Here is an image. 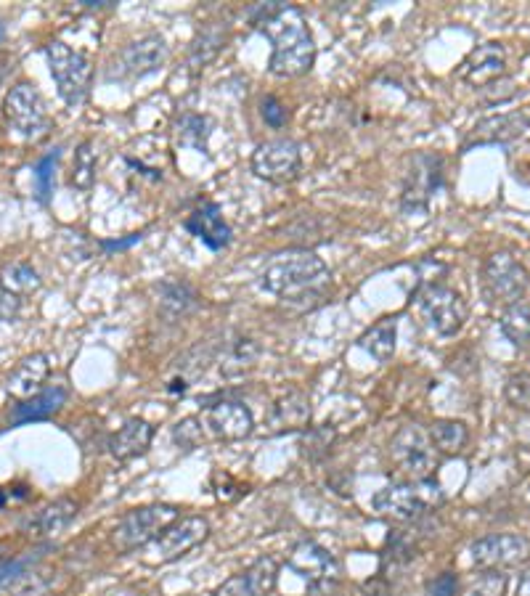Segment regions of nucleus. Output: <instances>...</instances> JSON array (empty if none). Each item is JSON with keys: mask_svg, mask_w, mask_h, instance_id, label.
Instances as JSON below:
<instances>
[{"mask_svg": "<svg viewBox=\"0 0 530 596\" xmlns=\"http://www.w3.org/2000/svg\"><path fill=\"white\" fill-rule=\"evenodd\" d=\"M260 358V345L252 337H234L231 342H226V348L220 353L218 369L226 379L242 377L247 371H252L258 366Z\"/></svg>", "mask_w": 530, "mask_h": 596, "instance_id": "a878e982", "label": "nucleus"}, {"mask_svg": "<svg viewBox=\"0 0 530 596\" xmlns=\"http://www.w3.org/2000/svg\"><path fill=\"white\" fill-rule=\"evenodd\" d=\"M507 398L512 406L523 408V411H530V377L528 374H520V377L509 379Z\"/></svg>", "mask_w": 530, "mask_h": 596, "instance_id": "ea45409f", "label": "nucleus"}, {"mask_svg": "<svg viewBox=\"0 0 530 596\" xmlns=\"http://www.w3.org/2000/svg\"><path fill=\"white\" fill-rule=\"evenodd\" d=\"M279 581V562L273 557L255 559L244 573L231 575L212 596H268Z\"/></svg>", "mask_w": 530, "mask_h": 596, "instance_id": "6ab92c4d", "label": "nucleus"}, {"mask_svg": "<svg viewBox=\"0 0 530 596\" xmlns=\"http://www.w3.org/2000/svg\"><path fill=\"white\" fill-rule=\"evenodd\" d=\"M210 536V522L205 517H178L170 522L152 544L144 546L146 559L152 565H167L181 559L183 554H189L194 546H199L205 538Z\"/></svg>", "mask_w": 530, "mask_h": 596, "instance_id": "9b49d317", "label": "nucleus"}, {"mask_svg": "<svg viewBox=\"0 0 530 596\" xmlns=\"http://www.w3.org/2000/svg\"><path fill=\"white\" fill-rule=\"evenodd\" d=\"M308 424H311V398L303 390L292 387L273 403L271 427L276 432L308 430Z\"/></svg>", "mask_w": 530, "mask_h": 596, "instance_id": "5701e85b", "label": "nucleus"}, {"mask_svg": "<svg viewBox=\"0 0 530 596\" xmlns=\"http://www.w3.org/2000/svg\"><path fill=\"white\" fill-rule=\"evenodd\" d=\"M67 398L69 393L64 387H46V390H40L38 395H32V398L16 403V406L11 408V414H8V424H11V427H22V424L46 422V419L56 416L61 408L67 406Z\"/></svg>", "mask_w": 530, "mask_h": 596, "instance_id": "412c9836", "label": "nucleus"}, {"mask_svg": "<svg viewBox=\"0 0 530 596\" xmlns=\"http://www.w3.org/2000/svg\"><path fill=\"white\" fill-rule=\"evenodd\" d=\"M334 440H337V432H334L332 424H321V427H308L303 432V438H300V451L308 459H321L329 453V448L334 446Z\"/></svg>", "mask_w": 530, "mask_h": 596, "instance_id": "f704fd0d", "label": "nucleus"}, {"mask_svg": "<svg viewBox=\"0 0 530 596\" xmlns=\"http://www.w3.org/2000/svg\"><path fill=\"white\" fill-rule=\"evenodd\" d=\"M154 427L146 419H128L120 430L109 438V453L117 461H130L146 453V448L152 446Z\"/></svg>", "mask_w": 530, "mask_h": 596, "instance_id": "b1692460", "label": "nucleus"}, {"mask_svg": "<svg viewBox=\"0 0 530 596\" xmlns=\"http://www.w3.org/2000/svg\"><path fill=\"white\" fill-rule=\"evenodd\" d=\"M48 59V69H51L53 83H56V91L64 99L67 106L83 104L91 93L93 83V67L91 61L85 59L83 53L69 48L67 43L61 40H51L46 48H43Z\"/></svg>", "mask_w": 530, "mask_h": 596, "instance_id": "7ed1b4c3", "label": "nucleus"}, {"mask_svg": "<svg viewBox=\"0 0 530 596\" xmlns=\"http://www.w3.org/2000/svg\"><path fill=\"white\" fill-rule=\"evenodd\" d=\"M210 136V117H202V114H183L181 120H178V141H181V146H189V149L199 151V154H210Z\"/></svg>", "mask_w": 530, "mask_h": 596, "instance_id": "c756f323", "label": "nucleus"}, {"mask_svg": "<svg viewBox=\"0 0 530 596\" xmlns=\"http://www.w3.org/2000/svg\"><path fill=\"white\" fill-rule=\"evenodd\" d=\"M260 114H263L265 125H271V128H284L289 120V112L287 106L281 104L276 96H265L263 101H260Z\"/></svg>", "mask_w": 530, "mask_h": 596, "instance_id": "58836bf2", "label": "nucleus"}, {"mask_svg": "<svg viewBox=\"0 0 530 596\" xmlns=\"http://www.w3.org/2000/svg\"><path fill=\"white\" fill-rule=\"evenodd\" d=\"M199 419L212 438L218 440H244L255 430L252 411L239 400H218L212 406H205Z\"/></svg>", "mask_w": 530, "mask_h": 596, "instance_id": "dca6fc26", "label": "nucleus"}, {"mask_svg": "<svg viewBox=\"0 0 530 596\" xmlns=\"http://www.w3.org/2000/svg\"><path fill=\"white\" fill-rule=\"evenodd\" d=\"M77 517V504L72 498H56L53 504H48L46 509H40L30 522L27 530L35 538H53L59 536L61 530L67 528L69 522Z\"/></svg>", "mask_w": 530, "mask_h": 596, "instance_id": "393cba45", "label": "nucleus"}, {"mask_svg": "<svg viewBox=\"0 0 530 596\" xmlns=\"http://www.w3.org/2000/svg\"><path fill=\"white\" fill-rule=\"evenodd\" d=\"M183 228L191 236H197L199 242L205 244L212 252H220L231 244V226H228L223 215H220L218 204H202L199 210H194L189 218L183 220Z\"/></svg>", "mask_w": 530, "mask_h": 596, "instance_id": "aec40b11", "label": "nucleus"}, {"mask_svg": "<svg viewBox=\"0 0 530 596\" xmlns=\"http://www.w3.org/2000/svg\"><path fill=\"white\" fill-rule=\"evenodd\" d=\"M72 186L75 189L88 191L96 181V151H93L91 141H83V144L75 149V159H72Z\"/></svg>", "mask_w": 530, "mask_h": 596, "instance_id": "72a5a7b5", "label": "nucleus"}, {"mask_svg": "<svg viewBox=\"0 0 530 596\" xmlns=\"http://www.w3.org/2000/svg\"><path fill=\"white\" fill-rule=\"evenodd\" d=\"M417 297V308L422 321L430 332L438 337H454L462 332L464 321H467V302L456 289L440 284H424L414 292Z\"/></svg>", "mask_w": 530, "mask_h": 596, "instance_id": "20e7f679", "label": "nucleus"}, {"mask_svg": "<svg viewBox=\"0 0 530 596\" xmlns=\"http://www.w3.org/2000/svg\"><path fill=\"white\" fill-rule=\"evenodd\" d=\"M223 38H226V30H220V27H207L197 40H194V46H191V72H199V69H205L215 56H218L220 46H223Z\"/></svg>", "mask_w": 530, "mask_h": 596, "instance_id": "473e14b6", "label": "nucleus"}, {"mask_svg": "<svg viewBox=\"0 0 530 596\" xmlns=\"http://www.w3.org/2000/svg\"><path fill=\"white\" fill-rule=\"evenodd\" d=\"M440 501H443V491H440L438 483H432L430 477V480H422L417 485H387L371 498V509L382 517H390V520L411 522Z\"/></svg>", "mask_w": 530, "mask_h": 596, "instance_id": "423d86ee", "label": "nucleus"}, {"mask_svg": "<svg viewBox=\"0 0 530 596\" xmlns=\"http://www.w3.org/2000/svg\"><path fill=\"white\" fill-rule=\"evenodd\" d=\"M501 332L512 345L523 348L530 342V305L528 302H517L512 308L504 310L501 316Z\"/></svg>", "mask_w": 530, "mask_h": 596, "instance_id": "2f4dec72", "label": "nucleus"}, {"mask_svg": "<svg viewBox=\"0 0 530 596\" xmlns=\"http://www.w3.org/2000/svg\"><path fill=\"white\" fill-rule=\"evenodd\" d=\"M470 554L480 570H501V567L525 562L530 557V544L528 538L517 533H493V536L477 538L470 546Z\"/></svg>", "mask_w": 530, "mask_h": 596, "instance_id": "2eb2a0df", "label": "nucleus"}, {"mask_svg": "<svg viewBox=\"0 0 530 596\" xmlns=\"http://www.w3.org/2000/svg\"><path fill=\"white\" fill-rule=\"evenodd\" d=\"M530 125V106L528 109H517V112L493 114L485 117L470 130V136L464 141V151L475 149V146H491V144H507L515 141L528 130Z\"/></svg>", "mask_w": 530, "mask_h": 596, "instance_id": "a211bd4d", "label": "nucleus"}, {"mask_svg": "<svg viewBox=\"0 0 530 596\" xmlns=\"http://www.w3.org/2000/svg\"><path fill=\"white\" fill-rule=\"evenodd\" d=\"M364 594L366 596H387L390 594V586H387L385 578H374V581L364 583Z\"/></svg>", "mask_w": 530, "mask_h": 596, "instance_id": "c03bdc74", "label": "nucleus"}, {"mask_svg": "<svg viewBox=\"0 0 530 596\" xmlns=\"http://www.w3.org/2000/svg\"><path fill=\"white\" fill-rule=\"evenodd\" d=\"M48 371H51V358L46 353H32L24 361H19L6 379V390L16 398H32L40 393V385L46 382Z\"/></svg>", "mask_w": 530, "mask_h": 596, "instance_id": "4be33fe9", "label": "nucleus"}, {"mask_svg": "<svg viewBox=\"0 0 530 596\" xmlns=\"http://www.w3.org/2000/svg\"><path fill=\"white\" fill-rule=\"evenodd\" d=\"M289 570L308 583L311 594H329L340 581V562L316 541H303L289 554Z\"/></svg>", "mask_w": 530, "mask_h": 596, "instance_id": "f8f14e48", "label": "nucleus"}, {"mask_svg": "<svg viewBox=\"0 0 530 596\" xmlns=\"http://www.w3.org/2000/svg\"><path fill=\"white\" fill-rule=\"evenodd\" d=\"M260 287L281 302L313 308L332 287V271L316 252L292 249L265 265V271L260 273Z\"/></svg>", "mask_w": 530, "mask_h": 596, "instance_id": "f257e3e1", "label": "nucleus"}, {"mask_svg": "<svg viewBox=\"0 0 530 596\" xmlns=\"http://www.w3.org/2000/svg\"><path fill=\"white\" fill-rule=\"evenodd\" d=\"M395 342H398V318L385 316L358 340V348L379 363H387L395 355Z\"/></svg>", "mask_w": 530, "mask_h": 596, "instance_id": "bb28decb", "label": "nucleus"}, {"mask_svg": "<svg viewBox=\"0 0 530 596\" xmlns=\"http://www.w3.org/2000/svg\"><path fill=\"white\" fill-rule=\"evenodd\" d=\"M197 292L186 284V281H162L159 284V308L170 318L186 316L189 310L197 308Z\"/></svg>", "mask_w": 530, "mask_h": 596, "instance_id": "cd10ccee", "label": "nucleus"}, {"mask_svg": "<svg viewBox=\"0 0 530 596\" xmlns=\"http://www.w3.org/2000/svg\"><path fill=\"white\" fill-rule=\"evenodd\" d=\"M0 287L8 289L16 297L32 295L40 289V276L27 263H6L0 268Z\"/></svg>", "mask_w": 530, "mask_h": 596, "instance_id": "7c9ffc66", "label": "nucleus"}, {"mask_svg": "<svg viewBox=\"0 0 530 596\" xmlns=\"http://www.w3.org/2000/svg\"><path fill=\"white\" fill-rule=\"evenodd\" d=\"M258 30L273 43L271 61H268L271 75L300 77L311 72L316 64V40L300 8L287 6L281 14L260 24Z\"/></svg>", "mask_w": 530, "mask_h": 596, "instance_id": "f03ea898", "label": "nucleus"}, {"mask_svg": "<svg viewBox=\"0 0 530 596\" xmlns=\"http://www.w3.org/2000/svg\"><path fill=\"white\" fill-rule=\"evenodd\" d=\"M3 117L24 141H40L51 130L46 101L38 88L30 83H19L8 91L6 101H3Z\"/></svg>", "mask_w": 530, "mask_h": 596, "instance_id": "0eeeda50", "label": "nucleus"}, {"mask_svg": "<svg viewBox=\"0 0 530 596\" xmlns=\"http://www.w3.org/2000/svg\"><path fill=\"white\" fill-rule=\"evenodd\" d=\"M144 242V234H130L128 239H114V242H101V249L106 252H120V249H130L133 244Z\"/></svg>", "mask_w": 530, "mask_h": 596, "instance_id": "37998d69", "label": "nucleus"}, {"mask_svg": "<svg viewBox=\"0 0 530 596\" xmlns=\"http://www.w3.org/2000/svg\"><path fill=\"white\" fill-rule=\"evenodd\" d=\"M504 586H507V575L501 570H480V575L464 589L462 596H501Z\"/></svg>", "mask_w": 530, "mask_h": 596, "instance_id": "4c0bfd02", "label": "nucleus"}, {"mask_svg": "<svg viewBox=\"0 0 530 596\" xmlns=\"http://www.w3.org/2000/svg\"><path fill=\"white\" fill-rule=\"evenodd\" d=\"M443 170H446V162L435 151H422V154L411 159L409 173H406V181H403V210H427V204L435 197V191L443 186Z\"/></svg>", "mask_w": 530, "mask_h": 596, "instance_id": "ddd939ff", "label": "nucleus"}, {"mask_svg": "<svg viewBox=\"0 0 530 596\" xmlns=\"http://www.w3.org/2000/svg\"><path fill=\"white\" fill-rule=\"evenodd\" d=\"M22 310V297L11 295L8 289L0 287V321H11Z\"/></svg>", "mask_w": 530, "mask_h": 596, "instance_id": "79ce46f5", "label": "nucleus"}, {"mask_svg": "<svg viewBox=\"0 0 530 596\" xmlns=\"http://www.w3.org/2000/svg\"><path fill=\"white\" fill-rule=\"evenodd\" d=\"M61 157V149H53L51 154H46V157L40 159L38 165H35V191H38V199L40 204H48V199H51L53 194V173H56V162H59Z\"/></svg>", "mask_w": 530, "mask_h": 596, "instance_id": "c9c22d12", "label": "nucleus"}, {"mask_svg": "<svg viewBox=\"0 0 530 596\" xmlns=\"http://www.w3.org/2000/svg\"><path fill=\"white\" fill-rule=\"evenodd\" d=\"M459 578L454 573H440L427 583V596H456Z\"/></svg>", "mask_w": 530, "mask_h": 596, "instance_id": "a19ab883", "label": "nucleus"}, {"mask_svg": "<svg viewBox=\"0 0 530 596\" xmlns=\"http://www.w3.org/2000/svg\"><path fill=\"white\" fill-rule=\"evenodd\" d=\"M390 456L417 483L430 480L432 472L440 464V453L432 446L430 432L419 427V424H406V427L395 432L393 443H390Z\"/></svg>", "mask_w": 530, "mask_h": 596, "instance_id": "1a4fd4ad", "label": "nucleus"}, {"mask_svg": "<svg viewBox=\"0 0 530 596\" xmlns=\"http://www.w3.org/2000/svg\"><path fill=\"white\" fill-rule=\"evenodd\" d=\"M483 287L493 305L512 308L528 292L530 276L525 265L517 263L509 252H493L483 265Z\"/></svg>", "mask_w": 530, "mask_h": 596, "instance_id": "6e6552de", "label": "nucleus"}, {"mask_svg": "<svg viewBox=\"0 0 530 596\" xmlns=\"http://www.w3.org/2000/svg\"><path fill=\"white\" fill-rule=\"evenodd\" d=\"M430 440L438 453H459L470 443V430L467 424L456 419H438L430 424Z\"/></svg>", "mask_w": 530, "mask_h": 596, "instance_id": "c85d7f7f", "label": "nucleus"}, {"mask_svg": "<svg viewBox=\"0 0 530 596\" xmlns=\"http://www.w3.org/2000/svg\"><path fill=\"white\" fill-rule=\"evenodd\" d=\"M0 38H3V24H0Z\"/></svg>", "mask_w": 530, "mask_h": 596, "instance_id": "49530a36", "label": "nucleus"}, {"mask_svg": "<svg viewBox=\"0 0 530 596\" xmlns=\"http://www.w3.org/2000/svg\"><path fill=\"white\" fill-rule=\"evenodd\" d=\"M515 596H530V567L520 575V583H517V594Z\"/></svg>", "mask_w": 530, "mask_h": 596, "instance_id": "a18cd8bd", "label": "nucleus"}, {"mask_svg": "<svg viewBox=\"0 0 530 596\" xmlns=\"http://www.w3.org/2000/svg\"><path fill=\"white\" fill-rule=\"evenodd\" d=\"M202 440H205V424L199 416H189L173 427V443L183 451H194L202 446Z\"/></svg>", "mask_w": 530, "mask_h": 596, "instance_id": "e433bc0d", "label": "nucleus"}, {"mask_svg": "<svg viewBox=\"0 0 530 596\" xmlns=\"http://www.w3.org/2000/svg\"><path fill=\"white\" fill-rule=\"evenodd\" d=\"M181 517V509L173 504H149L138 506L133 512H128L117 522V528L112 533L114 549L128 554V551L144 549L162 533V530Z\"/></svg>", "mask_w": 530, "mask_h": 596, "instance_id": "39448f33", "label": "nucleus"}, {"mask_svg": "<svg viewBox=\"0 0 530 596\" xmlns=\"http://www.w3.org/2000/svg\"><path fill=\"white\" fill-rule=\"evenodd\" d=\"M167 53L170 51H167L165 38L157 32L133 40L117 56V80H141V77L152 75L165 67Z\"/></svg>", "mask_w": 530, "mask_h": 596, "instance_id": "4468645a", "label": "nucleus"}, {"mask_svg": "<svg viewBox=\"0 0 530 596\" xmlns=\"http://www.w3.org/2000/svg\"><path fill=\"white\" fill-rule=\"evenodd\" d=\"M507 75V51L501 43H483L462 61V67L456 69V77L464 83L477 85V88H488V85L499 83L501 77Z\"/></svg>", "mask_w": 530, "mask_h": 596, "instance_id": "f3484780", "label": "nucleus"}, {"mask_svg": "<svg viewBox=\"0 0 530 596\" xmlns=\"http://www.w3.org/2000/svg\"><path fill=\"white\" fill-rule=\"evenodd\" d=\"M252 173L268 183H292L303 173V149L292 138H273L252 151Z\"/></svg>", "mask_w": 530, "mask_h": 596, "instance_id": "9d476101", "label": "nucleus"}]
</instances>
